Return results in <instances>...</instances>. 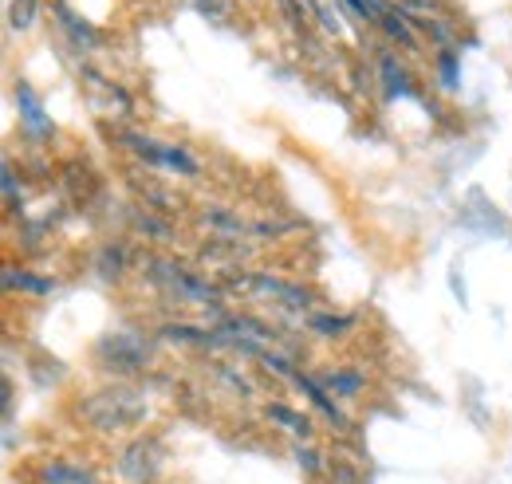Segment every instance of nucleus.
<instances>
[{"label":"nucleus","mask_w":512,"mask_h":484,"mask_svg":"<svg viewBox=\"0 0 512 484\" xmlns=\"http://www.w3.org/2000/svg\"><path fill=\"white\" fill-rule=\"evenodd\" d=\"M347 4H351V8L359 12V16H367V8H363V0H347Z\"/></svg>","instance_id":"obj_2"},{"label":"nucleus","mask_w":512,"mask_h":484,"mask_svg":"<svg viewBox=\"0 0 512 484\" xmlns=\"http://www.w3.org/2000/svg\"><path fill=\"white\" fill-rule=\"evenodd\" d=\"M331 386H343V394L359 390V374H331Z\"/></svg>","instance_id":"obj_1"}]
</instances>
